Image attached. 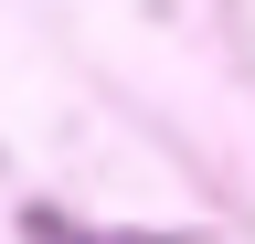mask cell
Masks as SVG:
<instances>
[]
</instances>
